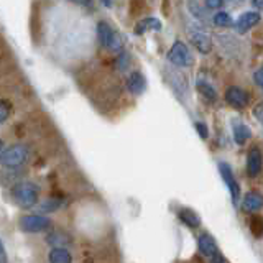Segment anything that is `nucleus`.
Masks as SVG:
<instances>
[{
    "label": "nucleus",
    "mask_w": 263,
    "mask_h": 263,
    "mask_svg": "<svg viewBox=\"0 0 263 263\" xmlns=\"http://www.w3.org/2000/svg\"><path fill=\"white\" fill-rule=\"evenodd\" d=\"M13 199L21 209L33 207L38 202V187L33 182H20L13 189Z\"/></svg>",
    "instance_id": "nucleus-1"
},
{
    "label": "nucleus",
    "mask_w": 263,
    "mask_h": 263,
    "mask_svg": "<svg viewBox=\"0 0 263 263\" xmlns=\"http://www.w3.org/2000/svg\"><path fill=\"white\" fill-rule=\"evenodd\" d=\"M26 158H28V150L23 145H13L3 152H0V165L7 166V168H17L21 166Z\"/></svg>",
    "instance_id": "nucleus-2"
},
{
    "label": "nucleus",
    "mask_w": 263,
    "mask_h": 263,
    "mask_svg": "<svg viewBox=\"0 0 263 263\" xmlns=\"http://www.w3.org/2000/svg\"><path fill=\"white\" fill-rule=\"evenodd\" d=\"M168 61L176 64V66L189 68V66H192V63H194V58H192L189 48H187L186 43L176 41L175 45L170 48V51H168Z\"/></svg>",
    "instance_id": "nucleus-3"
},
{
    "label": "nucleus",
    "mask_w": 263,
    "mask_h": 263,
    "mask_svg": "<svg viewBox=\"0 0 263 263\" xmlns=\"http://www.w3.org/2000/svg\"><path fill=\"white\" fill-rule=\"evenodd\" d=\"M97 38L102 46H107L115 51L120 50L123 45V38L112 30V26L107 21H99L97 23Z\"/></svg>",
    "instance_id": "nucleus-4"
},
{
    "label": "nucleus",
    "mask_w": 263,
    "mask_h": 263,
    "mask_svg": "<svg viewBox=\"0 0 263 263\" xmlns=\"http://www.w3.org/2000/svg\"><path fill=\"white\" fill-rule=\"evenodd\" d=\"M20 227L25 232L36 234L43 232V230L51 227V219L46 216H38V214H30V216H23L20 219Z\"/></svg>",
    "instance_id": "nucleus-5"
},
{
    "label": "nucleus",
    "mask_w": 263,
    "mask_h": 263,
    "mask_svg": "<svg viewBox=\"0 0 263 263\" xmlns=\"http://www.w3.org/2000/svg\"><path fill=\"white\" fill-rule=\"evenodd\" d=\"M219 173H221L222 179L225 182V186L229 187L230 196H232V204H234V206H237L239 197H240V186H239L237 179H235V176L232 173V168H230V165L221 162V163H219Z\"/></svg>",
    "instance_id": "nucleus-6"
},
{
    "label": "nucleus",
    "mask_w": 263,
    "mask_h": 263,
    "mask_svg": "<svg viewBox=\"0 0 263 263\" xmlns=\"http://www.w3.org/2000/svg\"><path fill=\"white\" fill-rule=\"evenodd\" d=\"M225 100L229 102L234 109H245L249 105V94L237 86H230L225 90Z\"/></svg>",
    "instance_id": "nucleus-7"
},
{
    "label": "nucleus",
    "mask_w": 263,
    "mask_h": 263,
    "mask_svg": "<svg viewBox=\"0 0 263 263\" xmlns=\"http://www.w3.org/2000/svg\"><path fill=\"white\" fill-rule=\"evenodd\" d=\"M260 12H245L239 17V20L235 21L234 26H235V31L240 35L247 33L250 28H254V26L260 21Z\"/></svg>",
    "instance_id": "nucleus-8"
},
{
    "label": "nucleus",
    "mask_w": 263,
    "mask_h": 263,
    "mask_svg": "<svg viewBox=\"0 0 263 263\" xmlns=\"http://www.w3.org/2000/svg\"><path fill=\"white\" fill-rule=\"evenodd\" d=\"M262 171V153L259 148H252L247 155V175L250 178L259 176Z\"/></svg>",
    "instance_id": "nucleus-9"
},
{
    "label": "nucleus",
    "mask_w": 263,
    "mask_h": 263,
    "mask_svg": "<svg viewBox=\"0 0 263 263\" xmlns=\"http://www.w3.org/2000/svg\"><path fill=\"white\" fill-rule=\"evenodd\" d=\"M197 247H199L201 255L209 257V259H212L214 255L219 254L216 240H214L212 235H209V234H202L197 237Z\"/></svg>",
    "instance_id": "nucleus-10"
},
{
    "label": "nucleus",
    "mask_w": 263,
    "mask_h": 263,
    "mask_svg": "<svg viewBox=\"0 0 263 263\" xmlns=\"http://www.w3.org/2000/svg\"><path fill=\"white\" fill-rule=\"evenodd\" d=\"M262 207V194L257 191H250L247 192V196L244 197V202H242V211L244 212H257L260 211Z\"/></svg>",
    "instance_id": "nucleus-11"
},
{
    "label": "nucleus",
    "mask_w": 263,
    "mask_h": 263,
    "mask_svg": "<svg viewBox=\"0 0 263 263\" xmlns=\"http://www.w3.org/2000/svg\"><path fill=\"white\" fill-rule=\"evenodd\" d=\"M145 86H147V81H145V78H143V74L142 73H132L130 74V78H128V81H127V89L130 90L132 94H142L143 90H145Z\"/></svg>",
    "instance_id": "nucleus-12"
},
{
    "label": "nucleus",
    "mask_w": 263,
    "mask_h": 263,
    "mask_svg": "<svg viewBox=\"0 0 263 263\" xmlns=\"http://www.w3.org/2000/svg\"><path fill=\"white\" fill-rule=\"evenodd\" d=\"M179 221L187 225V227H191V229H197L201 225V219L199 216L192 211V209H186V207H182L181 211H179Z\"/></svg>",
    "instance_id": "nucleus-13"
},
{
    "label": "nucleus",
    "mask_w": 263,
    "mask_h": 263,
    "mask_svg": "<svg viewBox=\"0 0 263 263\" xmlns=\"http://www.w3.org/2000/svg\"><path fill=\"white\" fill-rule=\"evenodd\" d=\"M191 43L199 50V53H202V55H207L212 48V43H211V40H209V36L204 33H192Z\"/></svg>",
    "instance_id": "nucleus-14"
},
{
    "label": "nucleus",
    "mask_w": 263,
    "mask_h": 263,
    "mask_svg": "<svg viewBox=\"0 0 263 263\" xmlns=\"http://www.w3.org/2000/svg\"><path fill=\"white\" fill-rule=\"evenodd\" d=\"M48 260L51 263H69V262H73V257L64 247H53Z\"/></svg>",
    "instance_id": "nucleus-15"
},
{
    "label": "nucleus",
    "mask_w": 263,
    "mask_h": 263,
    "mask_svg": "<svg viewBox=\"0 0 263 263\" xmlns=\"http://www.w3.org/2000/svg\"><path fill=\"white\" fill-rule=\"evenodd\" d=\"M162 21H160L158 18H155V17H148V18H145L142 21H138L137 23V33L138 35H143L145 31H148V30H153V31H160L162 30Z\"/></svg>",
    "instance_id": "nucleus-16"
},
{
    "label": "nucleus",
    "mask_w": 263,
    "mask_h": 263,
    "mask_svg": "<svg viewBox=\"0 0 263 263\" xmlns=\"http://www.w3.org/2000/svg\"><path fill=\"white\" fill-rule=\"evenodd\" d=\"M232 127H234V140H235V143L244 145V143L252 137L250 128L247 127V125H244V123L234 122V123H232Z\"/></svg>",
    "instance_id": "nucleus-17"
},
{
    "label": "nucleus",
    "mask_w": 263,
    "mask_h": 263,
    "mask_svg": "<svg viewBox=\"0 0 263 263\" xmlns=\"http://www.w3.org/2000/svg\"><path fill=\"white\" fill-rule=\"evenodd\" d=\"M196 88H197V90H199V94L202 95L204 99H207V100H211V102H214V100L217 99V92H216V89H214L211 84L202 83V81H197Z\"/></svg>",
    "instance_id": "nucleus-18"
},
{
    "label": "nucleus",
    "mask_w": 263,
    "mask_h": 263,
    "mask_svg": "<svg viewBox=\"0 0 263 263\" xmlns=\"http://www.w3.org/2000/svg\"><path fill=\"white\" fill-rule=\"evenodd\" d=\"M214 25H217V26H222V28H227V26H230L234 23L232 21V17H230V13L229 12H219L214 15Z\"/></svg>",
    "instance_id": "nucleus-19"
},
{
    "label": "nucleus",
    "mask_w": 263,
    "mask_h": 263,
    "mask_svg": "<svg viewBox=\"0 0 263 263\" xmlns=\"http://www.w3.org/2000/svg\"><path fill=\"white\" fill-rule=\"evenodd\" d=\"M46 240L50 244L55 245V247H63V245H66L69 242V237H68V235H61L60 232H55V234L48 235Z\"/></svg>",
    "instance_id": "nucleus-20"
},
{
    "label": "nucleus",
    "mask_w": 263,
    "mask_h": 263,
    "mask_svg": "<svg viewBox=\"0 0 263 263\" xmlns=\"http://www.w3.org/2000/svg\"><path fill=\"white\" fill-rule=\"evenodd\" d=\"M58 209V202L55 199H46L45 202L40 206V211H45V212H53Z\"/></svg>",
    "instance_id": "nucleus-21"
},
{
    "label": "nucleus",
    "mask_w": 263,
    "mask_h": 263,
    "mask_svg": "<svg viewBox=\"0 0 263 263\" xmlns=\"http://www.w3.org/2000/svg\"><path fill=\"white\" fill-rule=\"evenodd\" d=\"M194 128H196V132L201 135V138H204V140H206V138L209 137V128H207L206 123H202V122H196V123H194Z\"/></svg>",
    "instance_id": "nucleus-22"
},
{
    "label": "nucleus",
    "mask_w": 263,
    "mask_h": 263,
    "mask_svg": "<svg viewBox=\"0 0 263 263\" xmlns=\"http://www.w3.org/2000/svg\"><path fill=\"white\" fill-rule=\"evenodd\" d=\"M8 115H10V109L7 107V104H5V102L0 100V123H3L5 120H7Z\"/></svg>",
    "instance_id": "nucleus-23"
},
{
    "label": "nucleus",
    "mask_w": 263,
    "mask_h": 263,
    "mask_svg": "<svg viewBox=\"0 0 263 263\" xmlns=\"http://www.w3.org/2000/svg\"><path fill=\"white\" fill-rule=\"evenodd\" d=\"M127 64H128V55H127V53H122V55L117 58V68L122 69V71H123Z\"/></svg>",
    "instance_id": "nucleus-24"
},
{
    "label": "nucleus",
    "mask_w": 263,
    "mask_h": 263,
    "mask_svg": "<svg viewBox=\"0 0 263 263\" xmlns=\"http://www.w3.org/2000/svg\"><path fill=\"white\" fill-rule=\"evenodd\" d=\"M204 2H206V7L207 8H212V10L221 8L222 5H224V0H204Z\"/></svg>",
    "instance_id": "nucleus-25"
},
{
    "label": "nucleus",
    "mask_w": 263,
    "mask_h": 263,
    "mask_svg": "<svg viewBox=\"0 0 263 263\" xmlns=\"http://www.w3.org/2000/svg\"><path fill=\"white\" fill-rule=\"evenodd\" d=\"M254 78H255V84L259 86V88H262V86H263V71H262V69H257L255 74H254Z\"/></svg>",
    "instance_id": "nucleus-26"
},
{
    "label": "nucleus",
    "mask_w": 263,
    "mask_h": 263,
    "mask_svg": "<svg viewBox=\"0 0 263 263\" xmlns=\"http://www.w3.org/2000/svg\"><path fill=\"white\" fill-rule=\"evenodd\" d=\"M262 109H263V105H262V104H259V105H257L255 109H254V114H255L257 120H259V122L263 120V117H262Z\"/></svg>",
    "instance_id": "nucleus-27"
},
{
    "label": "nucleus",
    "mask_w": 263,
    "mask_h": 263,
    "mask_svg": "<svg viewBox=\"0 0 263 263\" xmlns=\"http://www.w3.org/2000/svg\"><path fill=\"white\" fill-rule=\"evenodd\" d=\"M71 2L83 5V7H90V5H92V0H71Z\"/></svg>",
    "instance_id": "nucleus-28"
},
{
    "label": "nucleus",
    "mask_w": 263,
    "mask_h": 263,
    "mask_svg": "<svg viewBox=\"0 0 263 263\" xmlns=\"http://www.w3.org/2000/svg\"><path fill=\"white\" fill-rule=\"evenodd\" d=\"M2 262H7V255H5L3 244H2V240H0V263H2Z\"/></svg>",
    "instance_id": "nucleus-29"
},
{
    "label": "nucleus",
    "mask_w": 263,
    "mask_h": 263,
    "mask_svg": "<svg viewBox=\"0 0 263 263\" xmlns=\"http://www.w3.org/2000/svg\"><path fill=\"white\" fill-rule=\"evenodd\" d=\"M254 5H255V7L259 8V10H262V0H254Z\"/></svg>",
    "instance_id": "nucleus-30"
},
{
    "label": "nucleus",
    "mask_w": 263,
    "mask_h": 263,
    "mask_svg": "<svg viewBox=\"0 0 263 263\" xmlns=\"http://www.w3.org/2000/svg\"><path fill=\"white\" fill-rule=\"evenodd\" d=\"M102 3H104L105 7H112V2H110V0H102Z\"/></svg>",
    "instance_id": "nucleus-31"
},
{
    "label": "nucleus",
    "mask_w": 263,
    "mask_h": 263,
    "mask_svg": "<svg viewBox=\"0 0 263 263\" xmlns=\"http://www.w3.org/2000/svg\"><path fill=\"white\" fill-rule=\"evenodd\" d=\"M2 148H3V142H0V152H2Z\"/></svg>",
    "instance_id": "nucleus-32"
}]
</instances>
